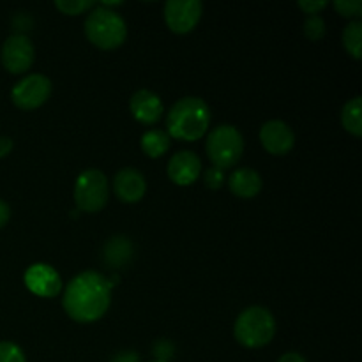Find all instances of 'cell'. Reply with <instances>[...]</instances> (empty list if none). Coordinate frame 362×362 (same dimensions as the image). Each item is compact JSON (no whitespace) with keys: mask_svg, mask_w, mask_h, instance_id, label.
<instances>
[{"mask_svg":"<svg viewBox=\"0 0 362 362\" xmlns=\"http://www.w3.org/2000/svg\"><path fill=\"white\" fill-rule=\"evenodd\" d=\"M112 288L108 278L99 272H81L67 283L62 306L74 322L92 324L108 311L112 303Z\"/></svg>","mask_w":362,"mask_h":362,"instance_id":"1","label":"cell"},{"mask_svg":"<svg viewBox=\"0 0 362 362\" xmlns=\"http://www.w3.org/2000/svg\"><path fill=\"white\" fill-rule=\"evenodd\" d=\"M211 124V110L200 98H184L172 106L166 115V133L170 138L194 141L205 136Z\"/></svg>","mask_w":362,"mask_h":362,"instance_id":"2","label":"cell"},{"mask_svg":"<svg viewBox=\"0 0 362 362\" xmlns=\"http://www.w3.org/2000/svg\"><path fill=\"white\" fill-rule=\"evenodd\" d=\"M235 339L246 349H262L269 345L276 334V320L267 308H246L233 325Z\"/></svg>","mask_w":362,"mask_h":362,"instance_id":"3","label":"cell"},{"mask_svg":"<svg viewBox=\"0 0 362 362\" xmlns=\"http://www.w3.org/2000/svg\"><path fill=\"white\" fill-rule=\"evenodd\" d=\"M85 34L98 48L115 49L126 41L127 27L119 13L99 6L85 20Z\"/></svg>","mask_w":362,"mask_h":362,"instance_id":"4","label":"cell"},{"mask_svg":"<svg viewBox=\"0 0 362 362\" xmlns=\"http://www.w3.org/2000/svg\"><path fill=\"white\" fill-rule=\"evenodd\" d=\"M205 152L214 165V168L226 170L239 163L244 152V140L239 129L228 124L218 126L209 133L205 141Z\"/></svg>","mask_w":362,"mask_h":362,"instance_id":"5","label":"cell"},{"mask_svg":"<svg viewBox=\"0 0 362 362\" xmlns=\"http://www.w3.org/2000/svg\"><path fill=\"white\" fill-rule=\"evenodd\" d=\"M108 202V179L101 170L88 168L80 173L74 184V204L81 212L94 214Z\"/></svg>","mask_w":362,"mask_h":362,"instance_id":"6","label":"cell"},{"mask_svg":"<svg viewBox=\"0 0 362 362\" xmlns=\"http://www.w3.org/2000/svg\"><path fill=\"white\" fill-rule=\"evenodd\" d=\"M52 95V81L42 74H28L18 81L11 92V99L21 110H35Z\"/></svg>","mask_w":362,"mask_h":362,"instance_id":"7","label":"cell"},{"mask_svg":"<svg viewBox=\"0 0 362 362\" xmlns=\"http://www.w3.org/2000/svg\"><path fill=\"white\" fill-rule=\"evenodd\" d=\"M200 0H168L165 4V21L173 34H187L198 25L202 18Z\"/></svg>","mask_w":362,"mask_h":362,"instance_id":"8","label":"cell"},{"mask_svg":"<svg viewBox=\"0 0 362 362\" xmlns=\"http://www.w3.org/2000/svg\"><path fill=\"white\" fill-rule=\"evenodd\" d=\"M2 64L9 73L21 74L34 64V45L25 34H14L2 46Z\"/></svg>","mask_w":362,"mask_h":362,"instance_id":"9","label":"cell"},{"mask_svg":"<svg viewBox=\"0 0 362 362\" xmlns=\"http://www.w3.org/2000/svg\"><path fill=\"white\" fill-rule=\"evenodd\" d=\"M25 285L39 297H55L62 292V279L59 272L48 264H34L23 276Z\"/></svg>","mask_w":362,"mask_h":362,"instance_id":"10","label":"cell"},{"mask_svg":"<svg viewBox=\"0 0 362 362\" xmlns=\"http://www.w3.org/2000/svg\"><path fill=\"white\" fill-rule=\"evenodd\" d=\"M262 147L272 156H285L296 145V134L283 120H269L260 129Z\"/></svg>","mask_w":362,"mask_h":362,"instance_id":"11","label":"cell"},{"mask_svg":"<svg viewBox=\"0 0 362 362\" xmlns=\"http://www.w3.org/2000/svg\"><path fill=\"white\" fill-rule=\"evenodd\" d=\"M202 173V161L194 152L180 151L168 161V177L177 186H191Z\"/></svg>","mask_w":362,"mask_h":362,"instance_id":"12","label":"cell"},{"mask_svg":"<svg viewBox=\"0 0 362 362\" xmlns=\"http://www.w3.org/2000/svg\"><path fill=\"white\" fill-rule=\"evenodd\" d=\"M113 191L124 204H136L147 191L144 175L134 168H122L113 179Z\"/></svg>","mask_w":362,"mask_h":362,"instance_id":"13","label":"cell"},{"mask_svg":"<svg viewBox=\"0 0 362 362\" xmlns=\"http://www.w3.org/2000/svg\"><path fill=\"white\" fill-rule=\"evenodd\" d=\"M129 108L134 119L141 124H147V126L158 122L163 117V113H165L159 95L151 90H145V88L134 92L133 98H131Z\"/></svg>","mask_w":362,"mask_h":362,"instance_id":"14","label":"cell"},{"mask_svg":"<svg viewBox=\"0 0 362 362\" xmlns=\"http://www.w3.org/2000/svg\"><path fill=\"white\" fill-rule=\"evenodd\" d=\"M228 186L235 197L250 200V198H255L260 193L264 182H262V177L258 175V172L251 168H240L230 175Z\"/></svg>","mask_w":362,"mask_h":362,"instance_id":"15","label":"cell"},{"mask_svg":"<svg viewBox=\"0 0 362 362\" xmlns=\"http://www.w3.org/2000/svg\"><path fill=\"white\" fill-rule=\"evenodd\" d=\"M170 136L168 133L161 129H151L141 136V151L145 152V156L152 159H158L165 154L170 148Z\"/></svg>","mask_w":362,"mask_h":362,"instance_id":"16","label":"cell"},{"mask_svg":"<svg viewBox=\"0 0 362 362\" xmlns=\"http://www.w3.org/2000/svg\"><path fill=\"white\" fill-rule=\"evenodd\" d=\"M131 258V244L126 237H113L105 246V264L112 267L126 265Z\"/></svg>","mask_w":362,"mask_h":362,"instance_id":"17","label":"cell"},{"mask_svg":"<svg viewBox=\"0 0 362 362\" xmlns=\"http://www.w3.org/2000/svg\"><path fill=\"white\" fill-rule=\"evenodd\" d=\"M341 122L343 127L349 131L354 136H361L362 134V99L361 95H356L350 99L341 112Z\"/></svg>","mask_w":362,"mask_h":362,"instance_id":"18","label":"cell"},{"mask_svg":"<svg viewBox=\"0 0 362 362\" xmlns=\"http://www.w3.org/2000/svg\"><path fill=\"white\" fill-rule=\"evenodd\" d=\"M343 46L356 60L361 59L362 53V23L359 20L350 21L343 30Z\"/></svg>","mask_w":362,"mask_h":362,"instance_id":"19","label":"cell"},{"mask_svg":"<svg viewBox=\"0 0 362 362\" xmlns=\"http://www.w3.org/2000/svg\"><path fill=\"white\" fill-rule=\"evenodd\" d=\"M55 7L64 14H69V16H76V14L87 13L88 9L94 7V2L90 0H57Z\"/></svg>","mask_w":362,"mask_h":362,"instance_id":"20","label":"cell"},{"mask_svg":"<svg viewBox=\"0 0 362 362\" xmlns=\"http://www.w3.org/2000/svg\"><path fill=\"white\" fill-rule=\"evenodd\" d=\"M304 35L311 41H318L325 35V21L322 16H308L304 21Z\"/></svg>","mask_w":362,"mask_h":362,"instance_id":"21","label":"cell"},{"mask_svg":"<svg viewBox=\"0 0 362 362\" xmlns=\"http://www.w3.org/2000/svg\"><path fill=\"white\" fill-rule=\"evenodd\" d=\"M0 362H27V359L16 343L0 341Z\"/></svg>","mask_w":362,"mask_h":362,"instance_id":"22","label":"cell"},{"mask_svg":"<svg viewBox=\"0 0 362 362\" xmlns=\"http://www.w3.org/2000/svg\"><path fill=\"white\" fill-rule=\"evenodd\" d=\"M334 9L345 18H359L362 14L361 0H338L334 2Z\"/></svg>","mask_w":362,"mask_h":362,"instance_id":"23","label":"cell"},{"mask_svg":"<svg viewBox=\"0 0 362 362\" xmlns=\"http://www.w3.org/2000/svg\"><path fill=\"white\" fill-rule=\"evenodd\" d=\"M204 180L205 186H207L209 189H219V187L223 186V182H225V173L212 166V168H209L207 172H205Z\"/></svg>","mask_w":362,"mask_h":362,"instance_id":"24","label":"cell"},{"mask_svg":"<svg viewBox=\"0 0 362 362\" xmlns=\"http://www.w3.org/2000/svg\"><path fill=\"white\" fill-rule=\"evenodd\" d=\"M329 6L327 0H300L299 7L310 16H317L320 11H324Z\"/></svg>","mask_w":362,"mask_h":362,"instance_id":"25","label":"cell"},{"mask_svg":"<svg viewBox=\"0 0 362 362\" xmlns=\"http://www.w3.org/2000/svg\"><path fill=\"white\" fill-rule=\"evenodd\" d=\"M154 356L158 357V361L168 362L170 357L173 356V345L168 339H161L154 345Z\"/></svg>","mask_w":362,"mask_h":362,"instance_id":"26","label":"cell"},{"mask_svg":"<svg viewBox=\"0 0 362 362\" xmlns=\"http://www.w3.org/2000/svg\"><path fill=\"white\" fill-rule=\"evenodd\" d=\"M110 362H140V357L131 352V350H127V352H119L117 356H113Z\"/></svg>","mask_w":362,"mask_h":362,"instance_id":"27","label":"cell"},{"mask_svg":"<svg viewBox=\"0 0 362 362\" xmlns=\"http://www.w3.org/2000/svg\"><path fill=\"white\" fill-rule=\"evenodd\" d=\"M13 151V140L7 136H0V158H6Z\"/></svg>","mask_w":362,"mask_h":362,"instance_id":"28","label":"cell"},{"mask_svg":"<svg viewBox=\"0 0 362 362\" xmlns=\"http://www.w3.org/2000/svg\"><path fill=\"white\" fill-rule=\"evenodd\" d=\"M9 218H11L9 205H7L4 200H0V228H2L7 221H9Z\"/></svg>","mask_w":362,"mask_h":362,"instance_id":"29","label":"cell"},{"mask_svg":"<svg viewBox=\"0 0 362 362\" xmlns=\"http://www.w3.org/2000/svg\"><path fill=\"white\" fill-rule=\"evenodd\" d=\"M278 362H308L306 359H304L300 354L297 352H288V354H283L281 357H279Z\"/></svg>","mask_w":362,"mask_h":362,"instance_id":"30","label":"cell"},{"mask_svg":"<svg viewBox=\"0 0 362 362\" xmlns=\"http://www.w3.org/2000/svg\"><path fill=\"white\" fill-rule=\"evenodd\" d=\"M154 362H161V361H154Z\"/></svg>","mask_w":362,"mask_h":362,"instance_id":"31","label":"cell"}]
</instances>
